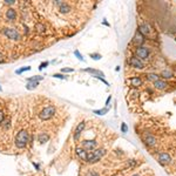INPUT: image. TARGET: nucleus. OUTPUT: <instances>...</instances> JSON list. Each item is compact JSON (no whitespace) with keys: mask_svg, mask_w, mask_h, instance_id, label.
<instances>
[{"mask_svg":"<svg viewBox=\"0 0 176 176\" xmlns=\"http://www.w3.org/2000/svg\"><path fill=\"white\" fill-rule=\"evenodd\" d=\"M130 49L133 51L132 54L134 56H136L137 59L142 60L146 63L151 62L154 59H156L154 49L151 47H149V46H146V45L144 46H134L133 45V48H130Z\"/></svg>","mask_w":176,"mask_h":176,"instance_id":"obj_1","label":"nucleus"},{"mask_svg":"<svg viewBox=\"0 0 176 176\" xmlns=\"http://www.w3.org/2000/svg\"><path fill=\"white\" fill-rule=\"evenodd\" d=\"M137 31L148 40H154V41H157L158 40V35H157V31L155 30V27L147 20L144 19H140L137 21Z\"/></svg>","mask_w":176,"mask_h":176,"instance_id":"obj_2","label":"nucleus"},{"mask_svg":"<svg viewBox=\"0 0 176 176\" xmlns=\"http://www.w3.org/2000/svg\"><path fill=\"white\" fill-rule=\"evenodd\" d=\"M1 33L3 35H5L6 39L11 40V41H14V42H19L21 41V33L13 26H4L1 27Z\"/></svg>","mask_w":176,"mask_h":176,"instance_id":"obj_3","label":"nucleus"},{"mask_svg":"<svg viewBox=\"0 0 176 176\" xmlns=\"http://www.w3.org/2000/svg\"><path fill=\"white\" fill-rule=\"evenodd\" d=\"M56 111H58V109H56V106H54V105H49V106L44 107V108L39 112L38 116H39V119H40V120H42V121H47V120H51L52 118H54V116H55Z\"/></svg>","mask_w":176,"mask_h":176,"instance_id":"obj_4","label":"nucleus"},{"mask_svg":"<svg viewBox=\"0 0 176 176\" xmlns=\"http://www.w3.org/2000/svg\"><path fill=\"white\" fill-rule=\"evenodd\" d=\"M127 63H128V67H130L133 69H136V70H146L147 69V63L143 62L142 60L137 59L133 54L127 58Z\"/></svg>","mask_w":176,"mask_h":176,"instance_id":"obj_5","label":"nucleus"},{"mask_svg":"<svg viewBox=\"0 0 176 176\" xmlns=\"http://www.w3.org/2000/svg\"><path fill=\"white\" fill-rule=\"evenodd\" d=\"M106 154V149L103 148H99V149H94L93 151H88L87 153V160L86 162L88 163H95L98 161H100Z\"/></svg>","mask_w":176,"mask_h":176,"instance_id":"obj_6","label":"nucleus"},{"mask_svg":"<svg viewBox=\"0 0 176 176\" xmlns=\"http://www.w3.org/2000/svg\"><path fill=\"white\" fill-rule=\"evenodd\" d=\"M15 146L20 149L25 148L27 146V143L30 142V134L27 130H20L18 132V134L15 135Z\"/></svg>","mask_w":176,"mask_h":176,"instance_id":"obj_7","label":"nucleus"},{"mask_svg":"<svg viewBox=\"0 0 176 176\" xmlns=\"http://www.w3.org/2000/svg\"><path fill=\"white\" fill-rule=\"evenodd\" d=\"M171 86H174L171 82L165 81L163 79H160L153 83V88L158 92H169V91H171Z\"/></svg>","mask_w":176,"mask_h":176,"instance_id":"obj_8","label":"nucleus"},{"mask_svg":"<svg viewBox=\"0 0 176 176\" xmlns=\"http://www.w3.org/2000/svg\"><path fill=\"white\" fill-rule=\"evenodd\" d=\"M141 139H142V141L144 142V144H146L147 147H149V148H153V147H155V146L157 144V139H156V136H155L153 133L148 132V130H146V132L142 133Z\"/></svg>","mask_w":176,"mask_h":176,"instance_id":"obj_9","label":"nucleus"},{"mask_svg":"<svg viewBox=\"0 0 176 176\" xmlns=\"http://www.w3.org/2000/svg\"><path fill=\"white\" fill-rule=\"evenodd\" d=\"M4 17H5V21L7 23H17L18 20V11L13 7H6L5 12H4Z\"/></svg>","mask_w":176,"mask_h":176,"instance_id":"obj_10","label":"nucleus"},{"mask_svg":"<svg viewBox=\"0 0 176 176\" xmlns=\"http://www.w3.org/2000/svg\"><path fill=\"white\" fill-rule=\"evenodd\" d=\"M160 77L161 79H163V80H165V81H169V80H172V79H175L176 77V70H174L171 67H169V66H165L164 68H162L161 69V72H160Z\"/></svg>","mask_w":176,"mask_h":176,"instance_id":"obj_11","label":"nucleus"},{"mask_svg":"<svg viewBox=\"0 0 176 176\" xmlns=\"http://www.w3.org/2000/svg\"><path fill=\"white\" fill-rule=\"evenodd\" d=\"M126 82H127V84L132 88V89H139V88H141L143 86V79L140 75L128 77Z\"/></svg>","mask_w":176,"mask_h":176,"instance_id":"obj_12","label":"nucleus"},{"mask_svg":"<svg viewBox=\"0 0 176 176\" xmlns=\"http://www.w3.org/2000/svg\"><path fill=\"white\" fill-rule=\"evenodd\" d=\"M171 161H172L171 155L169 153H167V151H162V153H160L157 155V162L161 165H168V164L171 163Z\"/></svg>","mask_w":176,"mask_h":176,"instance_id":"obj_13","label":"nucleus"},{"mask_svg":"<svg viewBox=\"0 0 176 176\" xmlns=\"http://www.w3.org/2000/svg\"><path fill=\"white\" fill-rule=\"evenodd\" d=\"M34 31L40 34V35H45L48 33V27H47V24L45 21H37L34 24Z\"/></svg>","mask_w":176,"mask_h":176,"instance_id":"obj_14","label":"nucleus"},{"mask_svg":"<svg viewBox=\"0 0 176 176\" xmlns=\"http://www.w3.org/2000/svg\"><path fill=\"white\" fill-rule=\"evenodd\" d=\"M146 42H147V39L139 31H136L134 34V38H133V45L134 46H144Z\"/></svg>","mask_w":176,"mask_h":176,"instance_id":"obj_15","label":"nucleus"},{"mask_svg":"<svg viewBox=\"0 0 176 176\" xmlns=\"http://www.w3.org/2000/svg\"><path fill=\"white\" fill-rule=\"evenodd\" d=\"M81 146L84 150H94L98 147V142L95 140H84L81 142Z\"/></svg>","mask_w":176,"mask_h":176,"instance_id":"obj_16","label":"nucleus"},{"mask_svg":"<svg viewBox=\"0 0 176 176\" xmlns=\"http://www.w3.org/2000/svg\"><path fill=\"white\" fill-rule=\"evenodd\" d=\"M86 129V122L84 121H81L77 126H76V128H75V130H74V140H77L79 139V136L82 134V132Z\"/></svg>","mask_w":176,"mask_h":176,"instance_id":"obj_17","label":"nucleus"},{"mask_svg":"<svg viewBox=\"0 0 176 176\" xmlns=\"http://www.w3.org/2000/svg\"><path fill=\"white\" fill-rule=\"evenodd\" d=\"M144 77H146L147 81L153 82V83H154L155 81H157V80L161 79L160 75H158L157 73H155V72H148V73H146V74H144Z\"/></svg>","mask_w":176,"mask_h":176,"instance_id":"obj_18","label":"nucleus"},{"mask_svg":"<svg viewBox=\"0 0 176 176\" xmlns=\"http://www.w3.org/2000/svg\"><path fill=\"white\" fill-rule=\"evenodd\" d=\"M87 150H84L83 148H76L75 149V154H76V156L80 158V160H82V161H84L86 162V160H87Z\"/></svg>","mask_w":176,"mask_h":176,"instance_id":"obj_19","label":"nucleus"},{"mask_svg":"<svg viewBox=\"0 0 176 176\" xmlns=\"http://www.w3.org/2000/svg\"><path fill=\"white\" fill-rule=\"evenodd\" d=\"M48 139H49V136H48L47 133H40V134L38 135V141H39L40 143H46V142L48 141Z\"/></svg>","mask_w":176,"mask_h":176,"instance_id":"obj_20","label":"nucleus"},{"mask_svg":"<svg viewBox=\"0 0 176 176\" xmlns=\"http://www.w3.org/2000/svg\"><path fill=\"white\" fill-rule=\"evenodd\" d=\"M82 70H84V72H88V73H92V74H94L95 76H105V74L102 73V72H100V70H96V69H93V68H86V69H82Z\"/></svg>","mask_w":176,"mask_h":176,"instance_id":"obj_21","label":"nucleus"},{"mask_svg":"<svg viewBox=\"0 0 176 176\" xmlns=\"http://www.w3.org/2000/svg\"><path fill=\"white\" fill-rule=\"evenodd\" d=\"M37 86H39V82H38V81H28V83H27V89H34Z\"/></svg>","mask_w":176,"mask_h":176,"instance_id":"obj_22","label":"nucleus"},{"mask_svg":"<svg viewBox=\"0 0 176 176\" xmlns=\"http://www.w3.org/2000/svg\"><path fill=\"white\" fill-rule=\"evenodd\" d=\"M109 111V106H107L105 109H99V111H94V114H99V115H105L107 112Z\"/></svg>","mask_w":176,"mask_h":176,"instance_id":"obj_23","label":"nucleus"},{"mask_svg":"<svg viewBox=\"0 0 176 176\" xmlns=\"http://www.w3.org/2000/svg\"><path fill=\"white\" fill-rule=\"evenodd\" d=\"M26 70H31V67H30V66L23 67V68H20V69H17L15 73H17V74H21V73H24V72H26Z\"/></svg>","mask_w":176,"mask_h":176,"instance_id":"obj_24","label":"nucleus"},{"mask_svg":"<svg viewBox=\"0 0 176 176\" xmlns=\"http://www.w3.org/2000/svg\"><path fill=\"white\" fill-rule=\"evenodd\" d=\"M5 118H6V115H5V112H4L3 109H0V126H1V123L4 122Z\"/></svg>","mask_w":176,"mask_h":176,"instance_id":"obj_25","label":"nucleus"},{"mask_svg":"<svg viewBox=\"0 0 176 176\" xmlns=\"http://www.w3.org/2000/svg\"><path fill=\"white\" fill-rule=\"evenodd\" d=\"M91 58H92L93 60H100V59H101V54L94 53V54H91Z\"/></svg>","mask_w":176,"mask_h":176,"instance_id":"obj_26","label":"nucleus"},{"mask_svg":"<svg viewBox=\"0 0 176 176\" xmlns=\"http://www.w3.org/2000/svg\"><path fill=\"white\" fill-rule=\"evenodd\" d=\"M5 61H6V55L0 51V63H4Z\"/></svg>","mask_w":176,"mask_h":176,"instance_id":"obj_27","label":"nucleus"},{"mask_svg":"<svg viewBox=\"0 0 176 176\" xmlns=\"http://www.w3.org/2000/svg\"><path fill=\"white\" fill-rule=\"evenodd\" d=\"M86 176H100L96 171H94V170H91V171H88L87 174H86Z\"/></svg>","mask_w":176,"mask_h":176,"instance_id":"obj_28","label":"nucleus"},{"mask_svg":"<svg viewBox=\"0 0 176 176\" xmlns=\"http://www.w3.org/2000/svg\"><path fill=\"white\" fill-rule=\"evenodd\" d=\"M121 130H122V133H127L128 132V126L126 123H123V122L121 125Z\"/></svg>","mask_w":176,"mask_h":176,"instance_id":"obj_29","label":"nucleus"},{"mask_svg":"<svg viewBox=\"0 0 176 176\" xmlns=\"http://www.w3.org/2000/svg\"><path fill=\"white\" fill-rule=\"evenodd\" d=\"M4 4H5V5H7V6L10 7V6H13V5H15V1H13V0H6V1H5Z\"/></svg>","mask_w":176,"mask_h":176,"instance_id":"obj_30","label":"nucleus"},{"mask_svg":"<svg viewBox=\"0 0 176 176\" xmlns=\"http://www.w3.org/2000/svg\"><path fill=\"white\" fill-rule=\"evenodd\" d=\"M74 54L77 56V59H79L80 61H83V58H82V55L80 54V52H79V51H75V52H74Z\"/></svg>","mask_w":176,"mask_h":176,"instance_id":"obj_31","label":"nucleus"},{"mask_svg":"<svg viewBox=\"0 0 176 176\" xmlns=\"http://www.w3.org/2000/svg\"><path fill=\"white\" fill-rule=\"evenodd\" d=\"M61 72L62 73H72V72H74V69L73 68H62Z\"/></svg>","mask_w":176,"mask_h":176,"instance_id":"obj_32","label":"nucleus"},{"mask_svg":"<svg viewBox=\"0 0 176 176\" xmlns=\"http://www.w3.org/2000/svg\"><path fill=\"white\" fill-rule=\"evenodd\" d=\"M94 77H96V79H99L100 81H102V82H103L106 86H109V82H108V81H106L103 77H101V76H94Z\"/></svg>","mask_w":176,"mask_h":176,"instance_id":"obj_33","label":"nucleus"},{"mask_svg":"<svg viewBox=\"0 0 176 176\" xmlns=\"http://www.w3.org/2000/svg\"><path fill=\"white\" fill-rule=\"evenodd\" d=\"M47 65H48V62H47V61H45V62H42V63H41V65L39 66V69H44V68H45V67H46Z\"/></svg>","mask_w":176,"mask_h":176,"instance_id":"obj_34","label":"nucleus"},{"mask_svg":"<svg viewBox=\"0 0 176 176\" xmlns=\"http://www.w3.org/2000/svg\"><path fill=\"white\" fill-rule=\"evenodd\" d=\"M53 76H54V77H58V79H66V76L62 75V74H54Z\"/></svg>","mask_w":176,"mask_h":176,"instance_id":"obj_35","label":"nucleus"},{"mask_svg":"<svg viewBox=\"0 0 176 176\" xmlns=\"http://www.w3.org/2000/svg\"><path fill=\"white\" fill-rule=\"evenodd\" d=\"M132 176H141L140 174H134V175H132Z\"/></svg>","mask_w":176,"mask_h":176,"instance_id":"obj_36","label":"nucleus"},{"mask_svg":"<svg viewBox=\"0 0 176 176\" xmlns=\"http://www.w3.org/2000/svg\"><path fill=\"white\" fill-rule=\"evenodd\" d=\"M175 40H176V39H175Z\"/></svg>","mask_w":176,"mask_h":176,"instance_id":"obj_37","label":"nucleus"}]
</instances>
